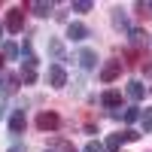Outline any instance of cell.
I'll return each mask as SVG.
<instances>
[{"label": "cell", "mask_w": 152, "mask_h": 152, "mask_svg": "<svg viewBox=\"0 0 152 152\" xmlns=\"http://www.w3.org/2000/svg\"><path fill=\"white\" fill-rule=\"evenodd\" d=\"M21 82L24 85L37 82V64H21Z\"/></svg>", "instance_id": "8fae6325"}, {"label": "cell", "mask_w": 152, "mask_h": 152, "mask_svg": "<svg viewBox=\"0 0 152 152\" xmlns=\"http://www.w3.org/2000/svg\"><path fill=\"white\" fill-rule=\"evenodd\" d=\"M143 43H146V34L134 28V31H131V46H143Z\"/></svg>", "instance_id": "d6986e66"}, {"label": "cell", "mask_w": 152, "mask_h": 152, "mask_svg": "<svg viewBox=\"0 0 152 152\" xmlns=\"http://www.w3.org/2000/svg\"><path fill=\"white\" fill-rule=\"evenodd\" d=\"M46 82L52 85V88H64V85H67V73H64V67H61V64H49V70H46Z\"/></svg>", "instance_id": "7a4b0ae2"}, {"label": "cell", "mask_w": 152, "mask_h": 152, "mask_svg": "<svg viewBox=\"0 0 152 152\" xmlns=\"http://www.w3.org/2000/svg\"><path fill=\"white\" fill-rule=\"evenodd\" d=\"M49 52H52V58H64V43L61 40H49Z\"/></svg>", "instance_id": "e0dca14e"}, {"label": "cell", "mask_w": 152, "mask_h": 152, "mask_svg": "<svg viewBox=\"0 0 152 152\" xmlns=\"http://www.w3.org/2000/svg\"><path fill=\"white\" fill-rule=\"evenodd\" d=\"M82 152H107V149H104V143H97V140H88Z\"/></svg>", "instance_id": "44dd1931"}, {"label": "cell", "mask_w": 152, "mask_h": 152, "mask_svg": "<svg viewBox=\"0 0 152 152\" xmlns=\"http://www.w3.org/2000/svg\"><path fill=\"white\" fill-rule=\"evenodd\" d=\"M119 73H122V61H107V64L100 67V82H113V79H119Z\"/></svg>", "instance_id": "277c9868"}, {"label": "cell", "mask_w": 152, "mask_h": 152, "mask_svg": "<svg viewBox=\"0 0 152 152\" xmlns=\"http://www.w3.org/2000/svg\"><path fill=\"white\" fill-rule=\"evenodd\" d=\"M125 91H128V97H131V100H143V97H146L143 82H128V88H125Z\"/></svg>", "instance_id": "30bf717a"}, {"label": "cell", "mask_w": 152, "mask_h": 152, "mask_svg": "<svg viewBox=\"0 0 152 152\" xmlns=\"http://www.w3.org/2000/svg\"><path fill=\"white\" fill-rule=\"evenodd\" d=\"M58 146H61V149H64V152H73V149H70V146H67V143H58Z\"/></svg>", "instance_id": "d4e9b609"}, {"label": "cell", "mask_w": 152, "mask_h": 152, "mask_svg": "<svg viewBox=\"0 0 152 152\" xmlns=\"http://www.w3.org/2000/svg\"><path fill=\"white\" fill-rule=\"evenodd\" d=\"M3 31H6V24H0V37H3Z\"/></svg>", "instance_id": "484cf974"}, {"label": "cell", "mask_w": 152, "mask_h": 152, "mask_svg": "<svg viewBox=\"0 0 152 152\" xmlns=\"http://www.w3.org/2000/svg\"><path fill=\"white\" fill-rule=\"evenodd\" d=\"M137 9H140L143 15H146V12H152V0H149V3H137Z\"/></svg>", "instance_id": "603a6c76"}, {"label": "cell", "mask_w": 152, "mask_h": 152, "mask_svg": "<svg viewBox=\"0 0 152 152\" xmlns=\"http://www.w3.org/2000/svg\"><path fill=\"white\" fill-rule=\"evenodd\" d=\"M113 24H116L119 31H128V34H131V28H128V18H125V12H122V9H116V12H113Z\"/></svg>", "instance_id": "5bb4252c"}, {"label": "cell", "mask_w": 152, "mask_h": 152, "mask_svg": "<svg viewBox=\"0 0 152 152\" xmlns=\"http://www.w3.org/2000/svg\"><path fill=\"white\" fill-rule=\"evenodd\" d=\"M0 70H3V55H0Z\"/></svg>", "instance_id": "4316f807"}, {"label": "cell", "mask_w": 152, "mask_h": 152, "mask_svg": "<svg viewBox=\"0 0 152 152\" xmlns=\"http://www.w3.org/2000/svg\"><path fill=\"white\" fill-rule=\"evenodd\" d=\"M28 9H34L37 15H49V12H52V3H46V0H34V3H28Z\"/></svg>", "instance_id": "7c38bea8"}, {"label": "cell", "mask_w": 152, "mask_h": 152, "mask_svg": "<svg viewBox=\"0 0 152 152\" xmlns=\"http://www.w3.org/2000/svg\"><path fill=\"white\" fill-rule=\"evenodd\" d=\"M137 137H140V134H137L134 128H128V131H125V134H122V140H125V143H134V140H137Z\"/></svg>", "instance_id": "7402d4cb"}, {"label": "cell", "mask_w": 152, "mask_h": 152, "mask_svg": "<svg viewBox=\"0 0 152 152\" xmlns=\"http://www.w3.org/2000/svg\"><path fill=\"white\" fill-rule=\"evenodd\" d=\"M67 37L79 43V40H85V37H88V28H85L82 21H70V24H67Z\"/></svg>", "instance_id": "8992f818"}, {"label": "cell", "mask_w": 152, "mask_h": 152, "mask_svg": "<svg viewBox=\"0 0 152 152\" xmlns=\"http://www.w3.org/2000/svg\"><path fill=\"white\" fill-rule=\"evenodd\" d=\"M122 119L128 122V125H134V122H140V107H128V110L122 113Z\"/></svg>", "instance_id": "2e32d148"}, {"label": "cell", "mask_w": 152, "mask_h": 152, "mask_svg": "<svg viewBox=\"0 0 152 152\" xmlns=\"http://www.w3.org/2000/svg\"><path fill=\"white\" fill-rule=\"evenodd\" d=\"M0 55H3V61H12L18 55V46L15 43H3V46H0Z\"/></svg>", "instance_id": "9a60e30c"}, {"label": "cell", "mask_w": 152, "mask_h": 152, "mask_svg": "<svg viewBox=\"0 0 152 152\" xmlns=\"http://www.w3.org/2000/svg\"><path fill=\"white\" fill-rule=\"evenodd\" d=\"M24 125H28V119H24V110H15V113L9 116V131H12V134H21Z\"/></svg>", "instance_id": "ba28073f"}, {"label": "cell", "mask_w": 152, "mask_h": 152, "mask_svg": "<svg viewBox=\"0 0 152 152\" xmlns=\"http://www.w3.org/2000/svg\"><path fill=\"white\" fill-rule=\"evenodd\" d=\"M100 104H104V107H119V104H122V91H116V88H107V91L100 94Z\"/></svg>", "instance_id": "9c48e42d"}, {"label": "cell", "mask_w": 152, "mask_h": 152, "mask_svg": "<svg viewBox=\"0 0 152 152\" xmlns=\"http://www.w3.org/2000/svg\"><path fill=\"white\" fill-rule=\"evenodd\" d=\"M58 125H61V116H58V113H52V110H46V113L37 116V128H40V131H55Z\"/></svg>", "instance_id": "3957f363"}, {"label": "cell", "mask_w": 152, "mask_h": 152, "mask_svg": "<svg viewBox=\"0 0 152 152\" xmlns=\"http://www.w3.org/2000/svg\"><path fill=\"white\" fill-rule=\"evenodd\" d=\"M122 143H125V140H122L119 134H110V137H107V143H104V149H107V152H119Z\"/></svg>", "instance_id": "4fadbf2b"}, {"label": "cell", "mask_w": 152, "mask_h": 152, "mask_svg": "<svg viewBox=\"0 0 152 152\" xmlns=\"http://www.w3.org/2000/svg\"><path fill=\"white\" fill-rule=\"evenodd\" d=\"M9 152H24V146H12V149H9Z\"/></svg>", "instance_id": "cb8c5ba5"}, {"label": "cell", "mask_w": 152, "mask_h": 152, "mask_svg": "<svg viewBox=\"0 0 152 152\" xmlns=\"http://www.w3.org/2000/svg\"><path fill=\"white\" fill-rule=\"evenodd\" d=\"M15 91H18V76L3 73L0 76V94H15Z\"/></svg>", "instance_id": "5b68a950"}, {"label": "cell", "mask_w": 152, "mask_h": 152, "mask_svg": "<svg viewBox=\"0 0 152 152\" xmlns=\"http://www.w3.org/2000/svg\"><path fill=\"white\" fill-rule=\"evenodd\" d=\"M73 12H91V0H76V3H73Z\"/></svg>", "instance_id": "ffe728a7"}, {"label": "cell", "mask_w": 152, "mask_h": 152, "mask_svg": "<svg viewBox=\"0 0 152 152\" xmlns=\"http://www.w3.org/2000/svg\"><path fill=\"white\" fill-rule=\"evenodd\" d=\"M0 116H3V107H0Z\"/></svg>", "instance_id": "83f0119b"}, {"label": "cell", "mask_w": 152, "mask_h": 152, "mask_svg": "<svg viewBox=\"0 0 152 152\" xmlns=\"http://www.w3.org/2000/svg\"><path fill=\"white\" fill-rule=\"evenodd\" d=\"M76 58H79V64H82L85 70H94V67H97V52H94V49H82Z\"/></svg>", "instance_id": "52a82bcc"}, {"label": "cell", "mask_w": 152, "mask_h": 152, "mask_svg": "<svg viewBox=\"0 0 152 152\" xmlns=\"http://www.w3.org/2000/svg\"><path fill=\"white\" fill-rule=\"evenodd\" d=\"M6 31H12V34L24 31V6H12L6 12Z\"/></svg>", "instance_id": "6da1fadb"}, {"label": "cell", "mask_w": 152, "mask_h": 152, "mask_svg": "<svg viewBox=\"0 0 152 152\" xmlns=\"http://www.w3.org/2000/svg\"><path fill=\"white\" fill-rule=\"evenodd\" d=\"M140 125H143L146 134L152 131V110H143V113H140Z\"/></svg>", "instance_id": "ac0fdd59"}]
</instances>
